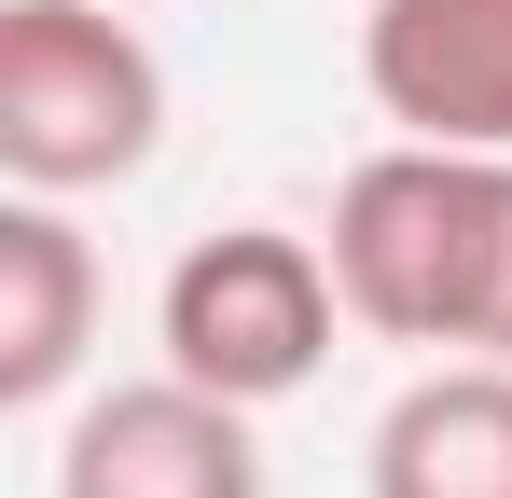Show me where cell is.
<instances>
[{
    "label": "cell",
    "instance_id": "8",
    "mask_svg": "<svg viewBox=\"0 0 512 498\" xmlns=\"http://www.w3.org/2000/svg\"><path fill=\"white\" fill-rule=\"evenodd\" d=\"M471 360H512V194H499V263H485V319H471Z\"/></svg>",
    "mask_w": 512,
    "mask_h": 498
},
{
    "label": "cell",
    "instance_id": "2",
    "mask_svg": "<svg viewBox=\"0 0 512 498\" xmlns=\"http://www.w3.org/2000/svg\"><path fill=\"white\" fill-rule=\"evenodd\" d=\"M167 139V56L111 0H0V180L111 194Z\"/></svg>",
    "mask_w": 512,
    "mask_h": 498
},
{
    "label": "cell",
    "instance_id": "5",
    "mask_svg": "<svg viewBox=\"0 0 512 498\" xmlns=\"http://www.w3.org/2000/svg\"><path fill=\"white\" fill-rule=\"evenodd\" d=\"M360 97L402 139L512 153V0H360Z\"/></svg>",
    "mask_w": 512,
    "mask_h": 498
},
{
    "label": "cell",
    "instance_id": "1",
    "mask_svg": "<svg viewBox=\"0 0 512 498\" xmlns=\"http://www.w3.org/2000/svg\"><path fill=\"white\" fill-rule=\"evenodd\" d=\"M499 194L512 153H443V139H388V153L346 166L333 222V291L374 346H443L471 360V319H485V263H499Z\"/></svg>",
    "mask_w": 512,
    "mask_h": 498
},
{
    "label": "cell",
    "instance_id": "7",
    "mask_svg": "<svg viewBox=\"0 0 512 498\" xmlns=\"http://www.w3.org/2000/svg\"><path fill=\"white\" fill-rule=\"evenodd\" d=\"M374 498H512V360H429L360 443Z\"/></svg>",
    "mask_w": 512,
    "mask_h": 498
},
{
    "label": "cell",
    "instance_id": "6",
    "mask_svg": "<svg viewBox=\"0 0 512 498\" xmlns=\"http://www.w3.org/2000/svg\"><path fill=\"white\" fill-rule=\"evenodd\" d=\"M97 346V236L70 194H0V415H56Z\"/></svg>",
    "mask_w": 512,
    "mask_h": 498
},
{
    "label": "cell",
    "instance_id": "4",
    "mask_svg": "<svg viewBox=\"0 0 512 498\" xmlns=\"http://www.w3.org/2000/svg\"><path fill=\"white\" fill-rule=\"evenodd\" d=\"M56 498H263L250 402H222V388H194V374L97 388V402L56 429Z\"/></svg>",
    "mask_w": 512,
    "mask_h": 498
},
{
    "label": "cell",
    "instance_id": "3",
    "mask_svg": "<svg viewBox=\"0 0 512 498\" xmlns=\"http://www.w3.org/2000/svg\"><path fill=\"white\" fill-rule=\"evenodd\" d=\"M346 291H333V249L291 236V222H222V236H194L167 263V291H153V346H167V374L194 388H222V402H291V388H319V360H333Z\"/></svg>",
    "mask_w": 512,
    "mask_h": 498
}]
</instances>
